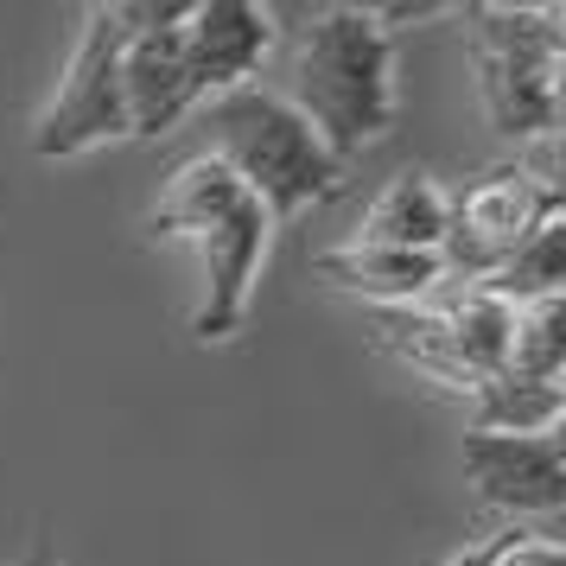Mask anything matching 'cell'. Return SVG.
I'll return each instance as SVG.
<instances>
[{
  "mask_svg": "<svg viewBox=\"0 0 566 566\" xmlns=\"http://www.w3.org/2000/svg\"><path fill=\"white\" fill-rule=\"evenodd\" d=\"M306 128L344 166L395 128V39L369 7H325L293 52V96Z\"/></svg>",
  "mask_w": 566,
  "mask_h": 566,
  "instance_id": "cell-1",
  "label": "cell"
},
{
  "mask_svg": "<svg viewBox=\"0 0 566 566\" xmlns=\"http://www.w3.org/2000/svg\"><path fill=\"white\" fill-rule=\"evenodd\" d=\"M223 172H230L249 198H255L274 223L300 217L306 205L332 198L344 166L325 154V140L306 128V115L274 96V90H230L210 103V147Z\"/></svg>",
  "mask_w": 566,
  "mask_h": 566,
  "instance_id": "cell-2",
  "label": "cell"
},
{
  "mask_svg": "<svg viewBox=\"0 0 566 566\" xmlns=\"http://www.w3.org/2000/svg\"><path fill=\"white\" fill-rule=\"evenodd\" d=\"M459 20L490 122L515 134V147L560 128V7H464Z\"/></svg>",
  "mask_w": 566,
  "mask_h": 566,
  "instance_id": "cell-3",
  "label": "cell"
},
{
  "mask_svg": "<svg viewBox=\"0 0 566 566\" xmlns=\"http://www.w3.org/2000/svg\"><path fill=\"white\" fill-rule=\"evenodd\" d=\"M122 20L115 7H90L83 39L71 52V71L57 83L45 122L32 134V154L39 159H77L90 147L108 140H128V108H122Z\"/></svg>",
  "mask_w": 566,
  "mask_h": 566,
  "instance_id": "cell-4",
  "label": "cell"
},
{
  "mask_svg": "<svg viewBox=\"0 0 566 566\" xmlns=\"http://www.w3.org/2000/svg\"><path fill=\"white\" fill-rule=\"evenodd\" d=\"M547 217H560V198H547L541 185H528L515 166H490L484 179H471L459 198H446L439 268L459 274L464 286L490 281Z\"/></svg>",
  "mask_w": 566,
  "mask_h": 566,
  "instance_id": "cell-5",
  "label": "cell"
},
{
  "mask_svg": "<svg viewBox=\"0 0 566 566\" xmlns=\"http://www.w3.org/2000/svg\"><path fill=\"white\" fill-rule=\"evenodd\" d=\"M464 478L490 510L560 515L566 510V446L560 433H464Z\"/></svg>",
  "mask_w": 566,
  "mask_h": 566,
  "instance_id": "cell-6",
  "label": "cell"
},
{
  "mask_svg": "<svg viewBox=\"0 0 566 566\" xmlns=\"http://www.w3.org/2000/svg\"><path fill=\"white\" fill-rule=\"evenodd\" d=\"M274 45V20L255 0H191L179 27V52H185V77L191 96H230L249 90V77L261 71V57Z\"/></svg>",
  "mask_w": 566,
  "mask_h": 566,
  "instance_id": "cell-7",
  "label": "cell"
},
{
  "mask_svg": "<svg viewBox=\"0 0 566 566\" xmlns=\"http://www.w3.org/2000/svg\"><path fill=\"white\" fill-rule=\"evenodd\" d=\"M268 230H274V217L255 198H242L223 223H210L198 235V255H205V300L191 312V337L198 344L235 337L242 312H249V293H255L261 255H268Z\"/></svg>",
  "mask_w": 566,
  "mask_h": 566,
  "instance_id": "cell-8",
  "label": "cell"
},
{
  "mask_svg": "<svg viewBox=\"0 0 566 566\" xmlns=\"http://www.w3.org/2000/svg\"><path fill=\"white\" fill-rule=\"evenodd\" d=\"M122 108H128V140L172 134L198 108L191 77H185L179 27L172 32H128L122 39Z\"/></svg>",
  "mask_w": 566,
  "mask_h": 566,
  "instance_id": "cell-9",
  "label": "cell"
},
{
  "mask_svg": "<svg viewBox=\"0 0 566 566\" xmlns=\"http://www.w3.org/2000/svg\"><path fill=\"white\" fill-rule=\"evenodd\" d=\"M312 274L337 293H357L369 306H413L420 293H433L446 281L439 255H413V249H363V242H344V249H325L312 261Z\"/></svg>",
  "mask_w": 566,
  "mask_h": 566,
  "instance_id": "cell-10",
  "label": "cell"
},
{
  "mask_svg": "<svg viewBox=\"0 0 566 566\" xmlns=\"http://www.w3.org/2000/svg\"><path fill=\"white\" fill-rule=\"evenodd\" d=\"M446 235V191L427 172H395L382 198L363 210L357 242L363 249H413V255H439Z\"/></svg>",
  "mask_w": 566,
  "mask_h": 566,
  "instance_id": "cell-11",
  "label": "cell"
},
{
  "mask_svg": "<svg viewBox=\"0 0 566 566\" xmlns=\"http://www.w3.org/2000/svg\"><path fill=\"white\" fill-rule=\"evenodd\" d=\"M439 318H446V337H452V363H459V376H464V395L478 382H496L503 363H510L515 306H503L484 286H464L459 300L439 306Z\"/></svg>",
  "mask_w": 566,
  "mask_h": 566,
  "instance_id": "cell-12",
  "label": "cell"
},
{
  "mask_svg": "<svg viewBox=\"0 0 566 566\" xmlns=\"http://www.w3.org/2000/svg\"><path fill=\"white\" fill-rule=\"evenodd\" d=\"M242 198H249V191H242V185H235L223 166H217V159H210V154H191L179 172L166 179V191H159L154 235H166V242H172V235H191V242H198V235H205L210 223H223V217L242 205Z\"/></svg>",
  "mask_w": 566,
  "mask_h": 566,
  "instance_id": "cell-13",
  "label": "cell"
},
{
  "mask_svg": "<svg viewBox=\"0 0 566 566\" xmlns=\"http://www.w3.org/2000/svg\"><path fill=\"white\" fill-rule=\"evenodd\" d=\"M560 413H566L560 382L496 376V382L471 388V427L464 433H560Z\"/></svg>",
  "mask_w": 566,
  "mask_h": 566,
  "instance_id": "cell-14",
  "label": "cell"
},
{
  "mask_svg": "<svg viewBox=\"0 0 566 566\" xmlns=\"http://www.w3.org/2000/svg\"><path fill=\"white\" fill-rule=\"evenodd\" d=\"M478 286L496 293L503 306H535V300H554V293L566 286V217H547V223H541V230Z\"/></svg>",
  "mask_w": 566,
  "mask_h": 566,
  "instance_id": "cell-15",
  "label": "cell"
},
{
  "mask_svg": "<svg viewBox=\"0 0 566 566\" xmlns=\"http://www.w3.org/2000/svg\"><path fill=\"white\" fill-rule=\"evenodd\" d=\"M503 376H515V382H560L566 376V293L515 306Z\"/></svg>",
  "mask_w": 566,
  "mask_h": 566,
  "instance_id": "cell-16",
  "label": "cell"
},
{
  "mask_svg": "<svg viewBox=\"0 0 566 566\" xmlns=\"http://www.w3.org/2000/svg\"><path fill=\"white\" fill-rule=\"evenodd\" d=\"M490 566H566V547L554 535H541V528H503Z\"/></svg>",
  "mask_w": 566,
  "mask_h": 566,
  "instance_id": "cell-17",
  "label": "cell"
},
{
  "mask_svg": "<svg viewBox=\"0 0 566 566\" xmlns=\"http://www.w3.org/2000/svg\"><path fill=\"white\" fill-rule=\"evenodd\" d=\"M496 541H503V528H496L490 541H478V547H464V554H452L446 566H490V560H496Z\"/></svg>",
  "mask_w": 566,
  "mask_h": 566,
  "instance_id": "cell-18",
  "label": "cell"
}]
</instances>
